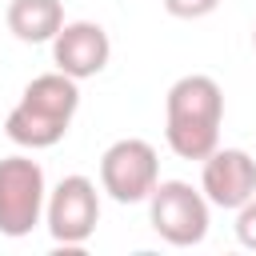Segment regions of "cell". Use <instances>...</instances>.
I'll return each instance as SVG.
<instances>
[{
  "label": "cell",
  "instance_id": "8fae6325",
  "mask_svg": "<svg viewBox=\"0 0 256 256\" xmlns=\"http://www.w3.org/2000/svg\"><path fill=\"white\" fill-rule=\"evenodd\" d=\"M236 240L256 252V196L244 208H236Z\"/></svg>",
  "mask_w": 256,
  "mask_h": 256
},
{
  "label": "cell",
  "instance_id": "6da1fadb",
  "mask_svg": "<svg viewBox=\"0 0 256 256\" xmlns=\"http://www.w3.org/2000/svg\"><path fill=\"white\" fill-rule=\"evenodd\" d=\"M224 92L212 76L188 72L164 96V140L180 160H208L220 148Z\"/></svg>",
  "mask_w": 256,
  "mask_h": 256
},
{
  "label": "cell",
  "instance_id": "9c48e42d",
  "mask_svg": "<svg viewBox=\"0 0 256 256\" xmlns=\"http://www.w3.org/2000/svg\"><path fill=\"white\" fill-rule=\"evenodd\" d=\"M60 28H64L60 0H12L8 4V32L20 44H52Z\"/></svg>",
  "mask_w": 256,
  "mask_h": 256
},
{
  "label": "cell",
  "instance_id": "8992f818",
  "mask_svg": "<svg viewBox=\"0 0 256 256\" xmlns=\"http://www.w3.org/2000/svg\"><path fill=\"white\" fill-rule=\"evenodd\" d=\"M44 224L52 232L56 244L64 248H80L92 240L96 224H100V192L88 176H64L44 204Z\"/></svg>",
  "mask_w": 256,
  "mask_h": 256
},
{
  "label": "cell",
  "instance_id": "30bf717a",
  "mask_svg": "<svg viewBox=\"0 0 256 256\" xmlns=\"http://www.w3.org/2000/svg\"><path fill=\"white\" fill-rule=\"evenodd\" d=\"M220 0H164V12L176 20H200V16H212Z\"/></svg>",
  "mask_w": 256,
  "mask_h": 256
},
{
  "label": "cell",
  "instance_id": "3957f363",
  "mask_svg": "<svg viewBox=\"0 0 256 256\" xmlns=\"http://www.w3.org/2000/svg\"><path fill=\"white\" fill-rule=\"evenodd\" d=\"M208 196L188 180H160L148 196V224L160 240L176 248H192L208 236Z\"/></svg>",
  "mask_w": 256,
  "mask_h": 256
},
{
  "label": "cell",
  "instance_id": "5b68a950",
  "mask_svg": "<svg viewBox=\"0 0 256 256\" xmlns=\"http://www.w3.org/2000/svg\"><path fill=\"white\" fill-rule=\"evenodd\" d=\"M160 184V156L148 140L124 136L104 148L100 156V188L116 204H140Z\"/></svg>",
  "mask_w": 256,
  "mask_h": 256
},
{
  "label": "cell",
  "instance_id": "7c38bea8",
  "mask_svg": "<svg viewBox=\"0 0 256 256\" xmlns=\"http://www.w3.org/2000/svg\"><path fill=\"white\" fill-rule=\"evenodd\" d=\"M252 48H256V28H252Z\"/></svg>",
  "mask_w": 256,
  "mask_h": 256
},
{
  "label": "cell",
  "instance_id": "52a82bcc",
  "mask_svg": "<svg viewBox=\"0 0 256 256\" xmlns=\"http://www.w3.org/2000/svg\"><path fill=\"white\" fill-rule=\"evenodd\" d=\"M200 188L212 208H244L256 196V160L244 148H216L200 168Z\"/></svg>",
  "mask_w": 256,
  "mask_h": 256
},
{
  "label": "cell",
  "instance_id": "7a4b0ae2",
  "mask_svg": "<svg viewBox=\"0 0 256 256\" xmlns=\"http://www.w3.org/2000/svg\"><path fill=\"white\" fill-rule=\"evenodd\" d=\"M76 108H80V80H72L56 68V72H44V76L28 80L20 104L4 120V132L20 148H32V152L52 148L68 136V124H72Z\"/></svg>",
  "mask_w": 256,
  "mask_h": 256
},
{
  "label": "cell",
  "instance_id": "ba28073f",
  "mask_svg": "<svg viewBox=\"0 0 256 256\" xmlns=\"http://www.w3.org/2000/svg\"><path fill=\"white\" fill-rule=\"evenodd\" d=\"M108 56H112V40L96 20H64V28L52 36V64L72 80L100 76Z\"/></svg>",
  "mask_w": 256,
  "mask_h": 256
},
{
  "label": "cell",
  "instance_id": "277c9868",
  "mask_svg": "<svg viewBox=\"0 0 256 256\" xmlns=\"http://www.w3.org/2000/svg\"><path fill=\"white\" fill-rule=\"evenodd\" d=\"M48 188L44 168L32 156H4L0 160V232L4 236H28L44 220Z\"/></svg>",
  "mask_w": 256,
  "mask_h": 256
}]
</instances>
